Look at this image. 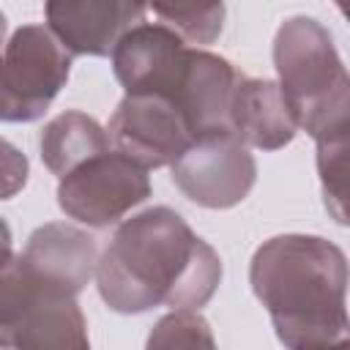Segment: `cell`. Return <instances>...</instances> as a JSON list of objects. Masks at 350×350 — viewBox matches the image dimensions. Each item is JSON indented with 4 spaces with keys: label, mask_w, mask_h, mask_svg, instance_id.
<instances>
[{
    "label": "cell",
    "mask_w": 350,
    "mask_h": 350,
    "mask_svg": "<svg viewBox=\"0 0 350 350\" xmlns=\"http://www.w3.org/2000/svg\"><path fill=\"white\" fill-rule=\"evenodd\" d=\"M93 279L104 304L120 314L153 306L197 312L221 282V260L180 213L156 205L115 230Z\"/></svg>",
    "instance_id": "6da1fadb"
},
{
    "label": "cell",
    "mask_w": 350,
    "mask_h": 350,
    "mask_svg": "<svg viewBox=\"0 0 350 350\" xmlns=\"http://www.w3.org/2000/svg\"><path fill=\"white\" fill-rule=\"evenodd\" d=\"M257 301L287 350H347V260L320 235H276L249 265Z\"/></svg>",
    "instance_id": "7a4b0ae2"
},
{
    "label": "cell",
    "mask_w": 350,
    "mask_h": 350,
    "mask_svg": "<svg viewBox=\"0 0 350 350\" xmlns=\"http://www.w3.org/2000/svg\"><path fill=\"white\" fill-rule=\"evenodd\" d=\"M279 90L295 126L314 139L350 131L347 71L331 33L312 16H290L273 38Z\"/></svg>",
    "instance_id": "3957f363"
},
{
    "label": "cell",
    "mask_w": 350,
    "mask_h": 350,
    "mask_svg": "<svg viewBox=\"0 0 350 350\" xmlns=\"http://www.w3.org/2000/svg\"><path fill=\"white\" fill-rule=\"evenodd\" d=\"M71 57L46 25H22L0 52V120L41 118L66 85Z\"/></svg>",
    "instance_id": "277c9868"
},
{
    "label": "cell",
    "mask_w": 350,
    "mask_h": 350,
    "mask_svg": "<svg viewBox=\"0 0 350 350\" xmlns=\"http://www.w3.org/2000/svg\"><path fill=\"white\" fill-rule=\"evenodd\" d=\"M148 197V170H142L129 156L112 148L88 159L85 164L63 175L57 183L60 211L88 227L115 224Z\"/></svg>",
    "instance_id": "5b68a950"
},
{
    "label": "cell",
    "mask_w": 350,
    "mask_h": 350,
    "mask_svg": "<svg viewBox=\"0 0 350 350\" xmlns=\"http://www.w3.org/2000/svg\"><path fill=\"white\" fill-rule=\"evenodd\" d=\"M107 137L112 150L142 170L172 167L194 142L186 118L164 96H126L109 118Z\"/></svg>",
    "instance_id": "8992f818"
},
{
    "label": "cell",
    "mask_w": 350,
    "mask_h": 350,
    "mask_svg": "<svg viewBox=\"0 0 350 350\" xmlns=\"http://www.w3.org/2000/svg\"><path fill=\"white\" fill-rule=\"evenodd\" d=\"M254 156L238 137H208L172 164V180L197 205L224 211L238 205L254 186Z\"/></svg>",
    "instance_id": "52a82bcc"
},
{
    "label": "cell",
    "mask_w": 350,
    "mask_h": 350,
    "mask_svg": "<svg viewBox=\"0 0 350 350\" xmlns=\"http://www.w3.org/2000/svg\"><path fill=\"white\" fill-rule=\"evenodd\" d=\"M191 46L161 22H139L112 49V71L126 96H164L175 104Z\"/></svg>",
    "instance_id": "ba28073f"
},
{
    "label": "cell",
    "mask_w": 350,
    "mask_h": 350,
    "mask_svg": "<svg viewBox=\"0 0 350 350\" xmlns=\"http://www.w3.org/2000/svg\"><path fill=\"white\" fill-rule=\"evenodd\" d=\"M19 260L36 284L77 298L96 273L98 249L96 241L79 227L52 221L27 238Z\"/></svg>",
    "instance_id": "9c48e42d"
},
{
    "label": "cell",
    "mask_w": 350,
    "mask_h": 350,
    "mask_svg": "<svg viewBox=\"0 0 350 350\" xmlns=\"http://www.w3.org/2000/svg\"><path fill=\"white\" fill-rule=\"evenodd\" d=\"M46 27L71 55H112L115 44L134 25L145 22L148 5L142 3H46Z\"/></svg>",
    "instance_id": "30bf717a"
},
{
    "label": "cell",
    "mask_w": 350,
    "mask_h": 350,
    "mask_svg": "<svg viewBox=\"0 0 350 350\" xmlns=\"http://www.w3.org/2000/svg\"><path fill=\"white\" fill-rule=\"evenodd\" d=\"M238 77L241 74L230 60L191 46L175 107L186 118L194 142L208 137H235L230 129V98Z\"/></svg>",
    "instance_id": "8fae6325"
},
{
    "label": "cell",
    "mask_w": 350,
    "mask_h": 350,
    "mask_svg": "<svg viewBox=\"0 0 350 350\" xmlns=\"http://www.w3.org/2000/svg\"><path fill=\"white\" fill-rule=\"evenodd\" d=\"M230 129L246 148L279 150L293 142L298 126L273 79L238 77L230 98Z\"/></svg>",
    "instance_id": "7c38bea8"
},
{
    "label": "cell",
    "mask_w": 350,
    "mask_h": 350,
    "mask_svg": "<svg viewBox=\"0 0 350 350\" xmlns=\"http://www.w3.org/2000/svg\"><path fill=\"white\" fill-rule=\"evenodd\" d=\"M5 350H90L88 323L77 298L38 284L36 298L11 328Z\"/></svg>",
    "instance_id": "4fadbf2b"
},
{
    "label": "cell",
    "mask_w": 350,
    "mask_h": 350,
    "mask_svg": "<svg viewBox=\"0 0 350 350\" xmlns=\"http://www.w3.org/2000/svg\"><path fill=\"white\" fill-rule=\"evenodd\" d=\"M38 145L46 170L63 178L88 159L109 150V137L107 129L98 126V120L79 109H68L44 126Z\"/></svg>",
    "instance_id": "5bb4252c"
},
{
    "label": "cell",
    "mask_w": 350,
    "mask_h": 350,
    "mask_svg": "<svg viewBox=\"0 0 350 350\" xmlns=\"http://www.w3.org/2000/svg\"><path fill=\"white\" fill-rule=\"evenodd\" d=\"M314 142L325 208L336 219V224H347V131L320 137Z\"/></svg>",
    "instance_id": "9a60e30c"
},
{
    "label": "cell",
    "mask_w": 350,
    "mask_h": 350,
    "mask_svg": "<svg viewBox=\"0 0 350 350\" xmlns=\"http://www.w3.org/2000/svg\"><path fill=\"white\" fill-rule=\"evenodd\" d=\"M145 350H219V347L208 320L200 312L172 309L153 325Z\"/></svg>",
    "instance_id": "2e32d148"
},
{
    "label": "cell",
    "mask_w": 350,
    "mask_h": 350,
    "mask_svg": "<svg viewBox=\"0 0 350 350\" xmlns=\"http://www.w3.org/2000/svg\"><path fill=\"white\" fill-rule=\"evenodd\" d=\"M161 25H167L183 44H213L224 25V5L205 3V5H150Z\"/></svg>",
    "instance_id": "e0dca14e"
},
{
    "label": "cell",
    "mask_w": 350,
    "mask_h": 350,
    "mask_svg": "<svg viewBox=\"0 0 350 350\" xmlns=\"http://www.w3.org/2000/svg\"><path fill=\"white\" fill-rule=\"evenodd\" d=\"M27 156L0 137V200H11L27 183Z\"/></svg>",
    "instance_id": "ac0fdd59"
},
{
    "label": "cell",
    "mask_w": 350,
    "mask_h": 350,
    "mask_svg": "<svg viewBox=\"0 0 350 350\" xmlns=\"http://www.w3.org/2000/svg\"><path fill=\"white\" fill-rule=\"evenodd\" d=\"M14 238H11V227L0 219V265H5V262H11L16 254H14V243H11Z\"/></svg>",
    "instance_id": "d6986e66"
},
{
    "label": "cell",
    "mask_w": 350,
    "mask_h": 350,
    "mask_svg": "<svg viewBox=\"0 0 350 350\" xmlns=\"http://www.w3.org/2000/svg\"><path fill=\"white\" fill-rule=\"evenodd\" d=\"M3 38H5V16H3V11H0V52H3Z\"/></svg>",
    "instance_id": "ffe728a7"
}]
</instances>
